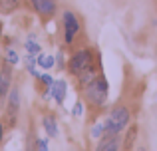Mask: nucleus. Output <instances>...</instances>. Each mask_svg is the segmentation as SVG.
<instances>
[{"label": "nucleus", "instance_id": "f257e3e1", "mask_svg": "<svg viewBox=\"0 0 157 151\" xmlns=\"http://www.w3.org/2000/svg\"><path fill=\"white\" fill-rule=\"evenodd\" d=\"M127 123H129V109L117 105L105 119V133H121L127 127Z\"/></svg>", "mask_w": 157, "mask_h": 151}, {"label": "nucleus", "instance_id": "f03ea898", "mask_svg": "<svg viewBox=\"0 0 157 151\" xmlns=\"http://www.w3.org/2000/svg\"><path fill=\"white\" fill-rule=\"evenodd\" d=\"M86 97L94 105H101L107 100V81L104 77H96L90 85H86Z\"/></svg>", "mask_w": 157, "mask_h": 151}, {"label": "nucleus", "instance_id": "7ed1b4c3", "mask_svg": "<svg viewBox=\"0 0 157 151\" xmlns=\"http://www.w3.org/2000/svg\"><path fill=\"white\" fill-rule=\"evenodd\" d=\"M90 64H92V52L90 50H78L76 54L72 56V60H70L68 70L72 72L74 76H78L82 70H86Z\"/></svg>", "mask_w": 157, "mask_h": 151}, {"label": "nucleus", "instance_id": "20e7f679", "mask_svg": "<svg viewBox=\"0 0 157 151\" xmlns=\"http://www.w3.org/2000/svg\"><path fill=\"white\" fill-rule=\"evenodd\" d=\"M62 20H64V40H66V44H72L74 36L78 34V30H80L78 16L74 14L72 10H66L64 16H62Z\"/></svg>", "mask_w": 157, "mask_h": 151}, {"label": "nucleus", "instance_id": "39448f33", "mask_svg": "<svg viewBox=\"0 0 157 151\" xmlns=\"http://www.w3.org/2000/svg\"><path fill=\"white\" fill-rule=\"evenodd\" d=\"M10 85H12V70H10V64H4L2 72H0V100L10 93Z\"/></svg>", "mask_w": 157, "mask_h": 151}, {"label": "nucleus", "instance_id": "423d86ee", "mask_svg": "<svg viewBox=\"0 0 157 151\" xmlns=\"http://www.w3.org/2000/svg\"><path fill=\"white\" fill-rule=\"evenodd\" d=\"M34 10L42 16H52L56 12V0H30Z\"/></svg>", "mask_w": 157, "mask_h": 151}, {"label": "nucleus", "instance_id": "0eeeda50", "mask_svg": "<svg viewBox=\"0 0 157 151\" xmlns=\"http://www.w3.org/2000/svg\"><path fill=\"white\" fill-rule=\"evenodd\" d=\"M66 93H68V84H66L64 80H60V81H54V84L50 85V92H48V96L56 97L58 104H64Z\"/></svg>", "mask_w": 157, "mask_h": 151}, {"label": "nucleus", "instance_id": "6e6552de", "mask_svg": "<svg viewBox=\"0 0 157 151\" xmlns=\"http://www.w3.org/2000/svg\"><path fill=\"white\" fill-rule=\"evenodd\" d=\"M119 149V139H117V133H107L104 139L98 143L96 151H117Z\"/></svg>", "mask_w": 157, "mask_h": 151}, {"label": "nucleus", "instance_id": "1a4fd4ad", "mask_svg": "<svg viewBox=\"0 0 157 151\" xmlns=\"http://www.w3.org/2000/svg\"><path fill=\"white\" fill-rule=\"evenodd\" d=\"M20 109V92L18 88H10V96H8V115L14 121V115Z\"/></svg>", "mask_w": 157, "mask_h": 151}, {"label": "nucleus", "instance_id": "9d476101", "mask_svg": "<svg viewBox=\"0 0 157 151\" xmlns=\"http://www.w3.org/2000/svg\"><path fill=\"white\" fill-rule=\"evenodd\" d=\"M96 77H98V70L92 66V64H90V66L86 68V70H82L80 74H78V80H80V85H82V88L90 85L94 80H96Z\"/></svg>", "mask_w": 157, "mask_h": 151}, {"label": "nucleus", "instance_id": "9b49d317", "mask_svg": "<svg viewBox=\"0 0 157 151\" xmlns=\"http://www.w3.org/2000/svg\"><path fill=\"white\" fill-rule=\"evenodd\" d=\"M44 129H46V133L50 137H58V125H56V119L52 115L44 117Z\"/></svg>", "mask_w": 157, "mask_h": 151}, {"label": "nucleus", "instance_id": "f8f14e48", "mask_svg": "<svg viewBox=\"0 0 157 151\" xmlns=\"http://www.w3.org/2000/svg\"><path fill=\"white\" fill-rule=\"evenodd\" d=\"M38 64L44 68V70H50V68L54 66V58H52V56H48V54H42V52H40V54H38Z\"/></svg>", "mask_w": 157, "mask_h": 151}, {"label": "nucleus", "instance_id": "ddd939ff", "mask_svg": "<svg viewBox=\"0 0 157 151\" xmlns=\"http://www.w3.org/2000/svg\"><path fill=\"white\" fill-rule=\"evenodd\" d=\"M4 58H6V62L10 64V66H16V64L20 62V56H18V52H16V50H6Z\"/></svg>", "mask_w": 157, "mask_h": 151}, {"label": "nucleus", "instance_id": "4468645a", "mask_svg": "<svg viewBox=\"0 0 157 151\" xmlns=\"http://www.w3.org/2000/svg\"><path fill=\"white\" fill-rule=\"evenodd\" d=\"M104 131H105V121H100V123H96L92 127V137H96V139H98V137L104 135Z\"/></svg>", "mask_w": 157, "mask_h": 151}, {"label": "nucleus", "instance_id": "2eb2a0df", "mask_svg": "<svg viewBox=\"0 0 157 151\" xmlns=\"http://www.w3.org/2000/svg\"><path fill=\"white\" fill-rule=\"evenodd\" d=\"M26 50H28V54H40L42 48H40L34 40H28V42H26Z\"/></svg>", "mask_w": 157, "mask_h": 151}, {"label": "nucleus", "instance_id": "dca6fc26", "mask_svg": "<svg viewBox=\"0 0 157 151\" xmlns=\"http://www.w3.org/2000/svg\"><path fill=\"white\" fill-rule=\"evenodd\" d=\"M18 2L20 0H0V10H10V8H14V6H18Z\"/></svg>", "mask_w": 157, "mask_h": 151}, {"label": "nucleus", "instance_id": "f3484780", "mask_svg": "<svg viewBox=\"0 0 157 151\" xmlns=\"http://www.w3.org/2000/svg\"><path fill=\"white\" fill-rule=\"evenodd\" d=\"M82 113H84V105H82V101H76V105H74V115L80 117Z\"/></svg>", "mask_w": 157, "mask_h": 151}, {"label": "nucleus", "instance_id": "a211bd4d", "mask_svg": "<svg viewBox=\"0 0 157 151\" xmlns=\"http://www.w3.org/2000/svg\"><path fill=\"white\" fill-rule=\"evenodd\" d=\"M38 151H48V143H46V139H40V141H38Z\"/></svg>", "mask_w": 157, "mask_h": 151}, {"label": "nucleus", "instance_id": "6ab92c4d", "mask_svg": "<svg viewBox=\"0 0 157 151\" xmlns=\"http://www.w3.org/2000/svg\"><path fill=\"white\" fill-rule=\"evenodd\" d=\"M40 80H42V81H44V84H48V85H52V84H54V80H52V77H50V76H48V74H44V76H40Z\"/></svg>", "mask_w": 157, "mask_h": 151}, {"label": "nucleus", "instance_id": "aec40b11", "mask_svg": "<svg viewBox=\"0 0 157 151\" xmlns=\"http://www.w3.org/2000/svg\"><path fill=\"white\" fill-rule=\"evenodd\" d=\"M2 133H4V127H2V123H0V141H2Z\"/></svg>", "mask_w": 157, "mask_h": 151}]
</instances>
